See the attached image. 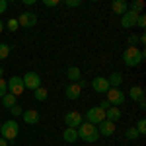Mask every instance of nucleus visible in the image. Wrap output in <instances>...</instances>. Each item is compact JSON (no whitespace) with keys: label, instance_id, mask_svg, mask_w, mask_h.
Returning a JSON list of instances; mask_svg holds the SVG:
<instances>
[{"label":"nucleus","instance_id":"obj_12","mask_svg":"<svg viewBox=\"0 0 146 146\" xmlns=\"http://www.w3.org/2000/svg\"><path fill=\"white\" fill-rule=\"evenodd\" d=\"M22 117H23V121H25V125H37L41 121V115L35 111V109H25L22 113Z\"/></svg>","mask_w":146,"mask_h":146},{"label":"nucleus","instance_id":"obj_30","mask_svg":"<svg viewBox=\"0 0 146 146\" xmlns=\"http://www.w3.org/2000/svg\"><path fill=\"white\" fill-rule=\"evenodd\" d=\"M64 6H68V8H78V6H82V0H66Z\"/></svg>","mask_w":146,"mask_h":146},{"label":"nucleus","instance_id":"obj_5","mask_svg":"<svg viewBox=\"0 0 146 146\" xmlns=\"http://www.w3.org/2000/svg\"><path fill=\"white\" fill-rule=\"evenodd\" d=\"M105 121V111L101 109L100 105H96V107H90L88 113H86V123H92V125H98L103 123Z\"/></svg>","mask_w":146,"mask_h":146},{"label":"nucleus","instance_id":"obj_10","mask_svg":"<svg viewBox=\"0 0 146 146\" xmlns=\"http://www.w3.org/2000/svg\"><path fill=\"white\" fill-rule=\"evenodd\" d=\"M92 88L98 92V94H107V90H109V82H107V78H103V76H98V78L92 80Z\"/></svg>","mask_w":146,"mask_h":146},{"label":"nucleus","instance_id":"obj_17","mask_svg":"<svg viewBox=\"0 0 146 146\" xmlns=\"http://www.w3.org/2000/svg\"><path fill=\"white\" fill-rule=\"evenodd\" d=\"M129 98H131L133 101L144 100V90H142V86H133V88L129 90Z\"/></svg>","mask_w":146,"mask_h":146},{"label":"nucleus","instance_id":"obj_36","mask_svg":"<svg viewBox=\"0 0 146 146\" xmlns=\"http://www.w3.org/2000/svg\"><path fill=\"white\" fill-rule=\"evenodd\" d=\"M138 43H140V45H144V43H146V35H144V33L138 37Z\"/></svg>","mask_w":146,"mask_h":146},{"label":"nucleus","instance_id":"obj_18","mask_svg":"<svg viewBox=\"0 0 146 146\" xmlns=\"http://www.w3.org/2000/svg\"><path fill=\"white\" fill-rule=\"evenodd\" d=\"M66 78L70 80V84H76L82 76H80V68L78 66H68L66 68Z\"/></svg>","mask_w":146,"mask_h":146},{"label":"nucleus","instance_id":"obj_13","mask_svg":"<svg viewBox=\"0 0 146 146\" xmlns=\"http://www.w3.org/2000/svg\"><path fill=\"white\" fill-rule=\"evenodd\" d=\"M136 14H133V12H127V14H123L121 16V27H125V29H131V27H135L136 25Z\"/></svg>","mask_w":146,"mask_h":146},{"label":"nucleus","instance_id":"obj_33","mask_svg":"<svg viewBox=\"0 0 146 146\" xmlns=\"http://www.w3.org/2000/svg\"><path fill=\"white\" fill-rule=\"evenodd\" d=\"M43 4H45V6H49V8H55V6H58V4H60V2H58V0H45Z\"/></svg>","mask_w":146,"mask_h":146},{"label":"nucleus","instance_id":"obj_24","mask_svg":"<svg viewBox=\"0 0 146 146\" xmlns=\"http://www.w3.org/2000/svg\"><path fill=\"white\" fill-rule=\"evenodd\" d=\"M10 49L12 47L8 45V43H0V60H4L6 56L10 55Z\"/></svg>","mask_w":146,"mask_h":146},{"label":"nucleus","instance_id":"obj_14","mask_svg":"<svg viewBox=\"0 0 146 146\" xmlns=\"http://www.w3.org/2000/svg\"><path fill=\"white\" fill-rule=\"evenodd\" d=\"M80 94H82V88H80L78 84H68L66 88H64V96H66L68 100H78Z\"/></svg>","mask_w":146,"mask_h":146},{"label":"nucleus","instance_id":"obj_25","mask_svg":"<svg viewBox=\"0 0 146 146\" xmlns=\"http://www.w3.org/2000/svg\"><path fill=\"white\" fill-rule=\"evenodd\" d=\"M125 136H127V138H129V140H135V138H138V131H136L135 127H129V129H127V131H125Z\"/></svg>","mask_w":146,"mask_h":146},{"label":"nucleus","instance_id":"obj_39","mask_svg":"<svg viewBox=\"0 0 146 146\" xmlns=\"http://www.w3.org/2000/svg\"><path fill=\"white\" fill-rule=\"evenodd\" d=\"M2 31H4V22L0 20V33H2Z\"/></svg>","mask_w":146,"mask_h":146},{"label":"nucleus","instance_id":"obj_31","mask_svg":"<svg viewBox=\"0 0 146 146\" xmlns=\"http://www.w3.org/2000/svg\"><path fill=\"white\" fill-rule=\"evenodd\" d=\"M127 43H129V47H136L138 45V37H136V35H129Z\"/></svg>","mask_w":146,"mask_h":146},{"label":"nucleus","instance_id":"obj_16","mask_svg":"<svg viewBox=\"0 0 146 146\" xmlns=\"http://www.w3.org/2000/svg\"><path fill=\"white\" fill-rule=\"evenodd\" d=\"M105 119H107V121H111V123H117V121L121 119V109L111 105V107L105 111Z\"/></svg>","mask_w":146,"mask_h":146},{"label":"nucleus","instance_id":"obj_6","mask_svg":"<svg viewBox=\"0 0 146 146\" xmlns=\"http://www.w3.org/2000/svg\"><path fill=\"white\" fill-rule=\"evenodd\" d=\"M22 80H23V88H27V90L41 88V76L37 72H25V76H22Z\"/></svg>","mask_w":146,"mask_h":146},{"label":"nucleus","instance_id":"obj_37","mask_svg":"<svg viewBox=\"0 0 146 146\" xmlns=\"http://www.w3.org/2000/svg\"><path fill=\"white\" fill-rule=\"evenodd\" d=\"M23 4H25V6H33L35 0H23Z\"/></svg>","mask_w":146,"mask_h":146},{"label":"nucleus","instance_id":"obj_23","mask_svg":"<svg viewBox=\"0 0 146 146\" xmlns=\"http://www.w3.org/2000/svg\"><path fill=\"white\" fill-rule=\"evenodd\" d=\"M33 92H35V100H37V101H45L47 96H49V92H47L43 86H41V88H37V90H33Z\"/></svg>","mask_w":146,"mask_h":146},{"label":"nucleus","instance_id":"obj_8","mask_svg":"<svg viewBox=\"0 0 146 146\" xmlns=\"http://www.w3.org/2000/svg\"><path fill=\"white\" fill-rule=\"evenodd\" d=\"M82 123H84V117H82L78 111H70V113L64 115V125L70 127V129H78Z\"/></svg>","mask_w":146,"mask_h":146},{"label":"nucleus","instance_id":"obj_9","mask_svg":"<svg viewBox=\"0 0 146 146\" xmlns=\"http://www.w3.org/2000/svg\"><path fill=\"white\" fill-rule=\"evenodd\" d=\"M35 23H37V14L33 12H23L18 18V25H22V27H33Z\"/></svg>","mask_w":146,"mask_h":146},{"label":"nucleus","instance_id":"obj_7","mask_svg":"<svg viewBox=\"0 0 146 146\" xmlns=\"http://www.w3.org/2000/svg\"><path fill=\"white\" fill-rule=\"evenodd\" d=\"M23 80H22V76H12L10 78V82H8V94H12V96H22L23 94Z\"/></svg>","mask_w":146,"mask_h":146},{"label":"nucleus","instance_id":"obj_21","mask_svg":"<svg viewBox=\"0 0 146 146\" xmlns=\"http://www.w3.org/2000/svg\"><path fill=\"white\" fill-rule=\"evenodd\" d=\"M109 82V88H121V84H123V76L119 74V72H113L111 76L107 78Z\"/></svg>","mask_w":146,"mask_h":146},{"label":"nucleus","instance_id":"obj_1","mask_svg":"<svg viewBox=\"0 0 146 146\" xmlns=\"http://www.w3.org/2000/svg\"><path fill=\"white\" fill-rule=\"evenodd\" d=\"M144 58V51L138 47H127L123 53V62L127 66H138Z\"/></svg>","mask_w":146,"mask_h":146},{"label":"nucleus","instance_id":"obj_15","mask_svg":"<svg viewBox=\"0 0 146 146\" xmlns=\"http://www.w3.org/2000/svg\"><path fill=\"white\" fill-rule=\"evenodd\" d=\"M111 10L117 14V16H123V14H127L129 12V6H127V2L125 0H115L111 4Z\"/></svg>","mask_w":146,"mask_h":146},{"label":"nucleus","instance_id":"obj_19","mask_svg":"<svg viewBox=\"0 0 146 146\" xmlns=\"http://www.w3.org/2000/svg\"><path fill=\"white\" fill-rule=\"evenodd\" d=\"M62 140L64 142H76L78 140V133H76V129H70V127H66L64 129V133H62Z\"/></svg>","mask_w":146,"mask_h":146},{"label":"nucleus","instance_id":"obj_4","mask_svg":"<svg viewBox=\"0 0 146 146\" xmlns=\"http://www.w3.org/2000/svg\"><path fill=\"white\" fill-rule=\"evenodd\" d=\"M105 100L111 103L113 107H119V105H123L125 100H127V94H125L121 88H109L107 94H105Z\"/></svg>","mask_w":146,"mask_h":146},{"label":"nucleus","instance_id":"obj_34","mask_svg":"<svg viewBox=\"0 0 146 146\" xmlns=\"http://www.w3.org/2000/svg\"><path fill=\"white\" fill-rule=\"evenodd\" d=\"M100 107H101V109H103V111H107V109H109V107H111V103H109V101H107V100H101Z\"/></svg>","mask_w":146,"mask_h":146},{"label":"nucleus","instance_id":"obj_27","mask_svg":"<svg viewBox=\"0 0 146 146\" xmlns=\"http://www.w3.org/2000/svg\"><path fill=\"white\" fill-rule=\"evenodd\" d=\"M6 94H8V82L4 78H0V100H2Z\"/></svg>","mask_w":146,"mask_h":146},{"label":"nucleus","instance_id":"obj_35","mask_svg":"<svg viewBox=\"0 0 146 146\" xmlns=\"http://www.w3.org/2000/svg\"><path fill=\"white\" fill-rule=\"evenodd\" d=\"M6 8H8V2H6V0H0V14H4Z\"/></svg>","mask_w":146,"mask_h":146},{"label":"nucleus","instance_id":"obj_22","mask_svg":"<svg viewBox=\"0 0 146 146\" xmlns=\"http://www.w3.org/2000/svg\"><path fill=\"white\" fill-rule=\"evenodd\" d=\"M18 103V98L16 96H12V94H6L4 98H2V105L6 107V109H10V107H14Z\"/></svg>","mask_w":146,"mask_h":146},{"label":"nucleus","instance_id":"obj_38","mask_svg":"<svg viewBox=\"0 0 146 146\" xmlns=\"http://www.w3.org/2000/svg\"><path fill=\"white\" fill-rule=\"evenodd\" d=\"M0 146H8V140H4L2 136H0Z\"/></svg>","mask_w":146,"mask_h":146},{"label":"nucleus","instance_id":"obj_3","mask_svg":"<svg viewBox=\"0 0 146 146\" xmlns=\"http://www.w3.org/2000/svg\"><path fill=\"white\" fill-rule=\"evenodd\" d=\"M18 135H20V125H18V121L8 119L4 125H0V136L4 140H14Z\"/></svg>","mask_w":146,"mask_h":146},{"label":"nucleus","instance_id":"obj_32","mask_svg":"<svg viewBox=\"0 0 146 146\" xmlns=\"http://www.w3.org/2000/svg\"><path fill=\"white\" fill-rule=\"evenodd\" d=\"M136 25H138L140 29H144V25H146V18L144 16H138V18H136Z\"/></svg>","mask_w":146,"mask_h":146},{"label":"nucleus","instance_id":"obj_26","mask_svg":"<svg viewBox=\"0 0 146 146\" xmlns=\"http://www.w3.org/2000/svg\"><path fill=\"white\" fill-rule=\"evenodd\" d=\"M135 129L138 131V135L142 136V135L146 133V121H144V119H138V123H136V127H135Z\"/></svg>","mask_w":146,"mask_h":146},{"label":"nucleus","instance_id":"obj_2","mask_svg":"<svg viewBox=\"0 0 146 146\" xmlns=\"http://www.w3.org/2000/svg\"><path fill=\"white\" fill-rule=\"evenodd\" d=\"M76 133H78V138L86 140V142H96V140L100 138L98 127H96V125H92V123H86V121L76 129Z\"/></svg>","mask_w":146,"mask_h":146},{"label":"nucleus","instance_id":"obj_11","mask_svg":"<svg viewBox=\"0 0 146 146\" xmlns=\"http://www.w3.org/2000/svg\"><path fill=\"white\" fill-rule=\"evenodd\" d=\"M115 129H117V125L111 123V121H103V123L98 125V133H100V136H111L113 133H115Z\"/></svg>","mask_w":146,"mask_h":146},{"label":"nucleus","instance_id":"obj_20","mask_svg":"<svg viewBox=\"0 0 146 146\" xmlns=\"http://www.w3.org/2000/svg\"><path fill=\"white\" fill-rule=\"evenodd\" d=\"M127 6H129V12H133L136 16H140V12L144 10V2H142V0H133V2L127 4Z\"/></svg>","mask_w":146,"mask_h":146},{"label":"nucleus","instance_id":"obj_40","mask_svg":"<svg viewBox=\"0 0 146 146\" xmlns=\"http://www.w3.org/2000/svg\"><path fill=\"white\" fill-rule=\"evenodd\" d=\"M2 74H4V68L0 66V78H2Z\"/></svg>","mask_w":146,"mask_h":146},{"label":"nucleus","instance_id":"obj_28","mask_svg":"<svg viewBox=\"0 0 146 146\" xmlns=\"http://www.w3.org/2000/svg\"><path fill=\"white\" fill-rule=\"evenodd\" d=\"M10 113L14 115V117H20V115L23 113V107H22V105H18V103H16L14 107H10Z\"/></svg>","mask_w":146,"mask_h":146},{"label":"nucleus","instance_id":"obj_29","mask_svg":"<svg viewBox=\"0 0 146 146\" xmlns=\"http://www.w3.org/2000/svg\"><path fill=\"white\" fill-rule=\"evenodd\" d=\"M6 27H8L10 31H16V29L20 27V25H18V20H8V22H6Z\"/></svg>","mask_w":146,"mask_h":146}]
</instances>
